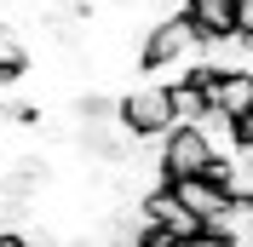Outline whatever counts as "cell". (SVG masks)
<instances>
[{"label":"cell","mask_w":253,"mask_h":247,"mask_svg":"<svg viewBox=\"0 0 253 247\" xmlns=\"http://www.w3.org/2000/svg\"><path fill=\"white\" fill-rule=\"evenodd\" d=\"M236 29L253 35V0H236Z\"/></svg>","instance_id":"obj_10"},{"label":"cell","mask_w":253,"mask_h":247,"mask_svg":"<svg viewBox=\"0 0 253 247\" xmlns=\"http://www.w3.org/2000/svg\"><path fill=\"white\" fill-rule=\"evenodd\" d=\"M202 86H207V109H219L230 121L253 115V75H213L202 63Z\"/></svg>","instance_id":"obj_4"},{"label":"cell","mask_w":253,"mask_h":247,"mask_svg":"<svg viewBox=\"0 0 253 247\" xmlns=\"http://www.w3.org/2000/svg\"><path fill=\"white\" fill-rule=\"evenodd\" d=\"M144 69H202L207 63V35L190 23V17H167V23H150L144 29Z\"/></svg>","instance_id":"obj_1"},{"label":"cell","mask_w":253,"mask_h":247,"mask_svg":"<svg viewBox=\"0 0 253 247\" xmlns=\"http://www.w3.org/2000/svg\"><path fill=\"white\" fill-rule=\"evenodd\" d=\"M196 132H202V144L213 150V161H236V155H242L236 121H230V115H219V109H207L202 121H196Z\"/></svg>","instance_id":"obj_7"},{"label":"cell","mask_w":253,"mask_h":247,"mask_svg":"<svg viewBox=\"0 0 253 247\" xmlns=\"http://www.w3.org/2000/svg\"><path fill=\"white\" fill-rule=\"evenodd\" d=\"M0 29H6V17H0Z\"/></svg>","instance_id":"obj_15"},{"label":"cell","mask_w":253,"mask_h":247,"mask_svg":"<svg viewBox=\"0 0 253 247\" xmlns=\"http://www.w3.org/2000/svg\"><path fill=\"white\" fill-rule=\"evenodd\" d=\"M167 190H173V196H178V207H184V213H196L202 224H213V218L230 207V190H224V184H213V178H184V184H167Z\"/></svg>","instance_id":"obj_5"},{"label":"cell","mask_w":253,"mask_h":247,"mask_svg":"<svg viewBox=\"0 0 253 247\" xmlns=\"http://www.w3.org/2000/svg\"><path fill=\"white\" fill-rule=\"evenodd\" d=\"M156 172H161V184L207 178V172H213V150L202 144V132H196V126H173V132L156 144Z\"/></svg>","instance_id":"obj_3"},{"label":"cell","mask_w":253,"mask_h":247,"mask_svg":"<svg viewBox=\"0 0 253 247\" xmlns=\"http://www.w3.org/2000/svg\"><path fill=\"white\" fill-rule=\"evenodd\" d=\"M0 247H29V236H6L0 230Z\"/></svg>","instance_id":"obj_13"},{"label":"cell","mask_w":253,"mask_h":247,"mask_svg":"<svg viewBox=\"0 0 253 247\" xmlns=\"http://www.w3.org/2000/svg\"><path fill=\"white\" fill-rule=\"evenodd\" d=\"M0 69H6V75H23V69H29V46H23V35L12 29V23H6V29H0Z\"/></svg>","instance_id":"obj_9"},{"label":"cell","mask_w":253,"mask_h":247,"mask_svg":"<svg viewBox=\"0 0 253 247\" xmlns=\"http://www.w3.org/2000/svg\"><path fill=\"white\" fill-rule=\"evenodd\" d=\"M236 138H242V150H253V115H242V121H236Z\"/></svg>","instance_id":"obj_11"},{"label":"cell","mask_w":253,"mask_h":247,"mask_svg":"<svg viewBox=\"0 0 253 247\" xmlns=\"http://www.w3.org/2000/svg\"><path fill=\"white\" fill-rule=\"evenodd\" d=\"M178 247H224L219 236H196V242H178Z\"/></svg>","instance_id":"obj_12"},{"label":"cell","mask_w":253,"mask_h":247,"mask_svg":"<svg viewBox=\"0 0 253 247\" xmlns=\"http://www.w3.org/2000/svg\"><path fill=\"white\" fill-rule=\"evenodd\" d=\"M190 23L207 35V41H219V35H236V0H190Z\"/></svg>","instance_id":"obj_8"},{"label":"cell","mask_w":253,"mask_h":247,"mask_svg":"<svg viewBox=\"0 0 253 247\" xmlns=\"http://www.w3.org/2000/svg\"><path fill=\"white\" fill-rule=\"evenodd\" d=\"M115 121L126 126V138H167L178 126L173 92H167L161 81H132V86L115 98Z\"/></svg>","instance_id":"obj_2"},{"label":"cell","mask_w":253,"mask_h":247,"mask_svg":"<svg viewBox=\"0 0 253 247\" xmlns=\"http://www.w3.org/2000/svg\"><path fill=\"white\" fill-rule=\"evenodd\" d=\"M6 86H12V75H6V69H0V92H6Z\"/></svg>","instance_id":"obj_14"},{"label":"cell","mask_w":253,"mask_h":247,"mask_svg":"<svg viewBox=\"0 0 253 247\" xmlns=\"http://www.w3.org/2000/svg\"><path fill=\"white\" fill-rule=\"evenodd\" d=\"M207 69L213 75H253V35H219L207 41Z\"/></svg>","instance_id":"obj_6"}]
</instances>
